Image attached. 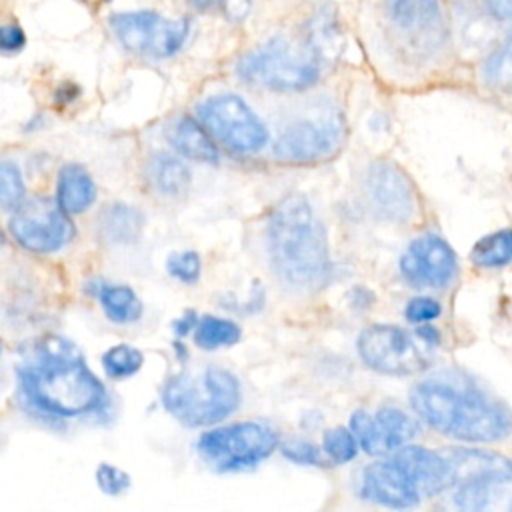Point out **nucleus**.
I'll return each mask as SVG.
<instances>
[{
	"mask_svg": "<svg viewBox=\"0 0 512 512\" xmlns=\"http://www.w3.org/2000/svg\"><path fill=\"white\" fill-rule=\"evenodd\" d=\"M414 414L442 436L492 444L512 434V410L460 374H436L410 390Z\"/></svg>",
	"mask_w": 512,
	"mask_h": 512,
	"instance_id": "obj_1",
	"label": "nucleus"
},
{
	"mask_svg": "<svg viewBox=\"0 0 512 512\" xmlns=\"http://www.w3.org/2000/svg\"><path fill=\"white\" fill-rule=\"evenodd\" d=\"M266 244L274 272L292 288L318 290L332 276L328 236L310 202L290 194L272 210Z\"/></svg>",
	"mask_w": 512,
	"mask_h": 512,
	"instance_id": "obj_2",
	"label": "nucleus"
},
{
	"mask_svg": "<svg viewBox=\"0 0 512 512\" xmlns=\"http://www.w3.org/2000/svg\"><path fill=\"white\" fill-rule=\"evenodd\" d=\"M20 388L40 412L58 418L94 414L106 404V390L72 352H46L20 370Z\"/></svg>",
	"mask_w": 512,
	"mask_h": 512,
	"instance_id": "obj_3",
	"label": "nucleus"
},
{
	"mask_svg": "<svg viewBox=\"0 0 512 512\" xmlns=\"http://www.w3.org/2000/svg\"><path fill=\"white\" fill-rule=\"evenodd\" d=\"M322 56L308 40L274 36L236 62V74L250 86L272 92H302L320 78Z\"/></svg>",
	"mask_w": 512,
	"mask_h": 512,
	"instance_id": "obj_4",
	"label": "nucleus"
},
{
	"mask_svg": "<svg viewBox=\"0 0 512 512\" xmlns=\"http://www.w3.org/2000/svg\"><path fill=\"white\" fill-rule=\"evenodd\" d=\"M238 378L224 368H206L202 374H178L162 392L166 410L186 426H208L224 420L240 406Z\"/></svg>",
	"mask_w": 512,
	"mask_h": 512,
	"instance_id": "obj_5",
	"label": "nucleus"
},
{
	"mask_svg": "<svg viewBox=\"0 0 512 512\" xmlns=\"http://www.w3.org/2000/svg\"><path fill=\"white\" fill-rule=\"evenodd\" d=\"M108 24L124 50L152 60L176 56L188 42L192 28L190 18H168L156 10L116 12Z\"/></svg>",
	"mask_w": 512,
	"mask_h": 512,
	"instance_id": "obj_6",
	"label": "nucleus"
},
{
	"mask_svg": "<svg viewBox=\"0 0 512 512\" xmlns=\"http://www.w3.org/2000/svg\"><path fill=\"white\" fill-rule=\"evenodd\" d=\"M356 348L370 370L388 376H410L424 370L436 350L418 332L412 334L394 324L366 326L358 336Z\"/></svg>",
	"mask_w": 512,
	"mask_h": 512,
	"instance_id": "obj_7",
	"label": "nucleus"
},
{
	"mask_svg": "<svg viewBox=\"0 0 512 512\" xmlns=\"http://www.w3.org/2000/svg\"><path fill=\"white\" fill-rule=\"evenodd\" d=\"M198 452L216 470H242L266 460L278 446L276 432L262 422H236L204 432Z\"/></svg>",
	"mask_w": 512,
	"mask_h": 512,
	"instance_id": "obj_8",
	"label": "nucleus"
},
{
	"mask_svg": "<svg viewBox=\"0 0 512 512\" xmlns=\"http://www.w3.org/2000/svg\"><path fill=\"white\" fill-rule=\"evenodd\" d=\"M198 118L214 140L236 154H256L268 142L260 116L232 92H222L198 104Z\"/></svg>",
	"mask_w": 512,
	"mask_h": 512,
	"instance_id": "obj_9",
	"label": "nucleus"
},
{
	"mask_svg": "<svg viewBox=\"0 0 512 512\" xmlns=\"http://www.w3.org/2000/svg\"><path fill=\"white\" fill-rule=\"evenodd\" d=\"M346 138L344 120L336 112H324L314 118H300L288 124L276 144L274 154L284 162L312 164L338 154Z\"/></svg>",
	"mask_w": 512,
	"mask_h": 512,
	"instance_id": "obj_10",
	"label": "nucleus"
},
{
	"mask_svg": "<svg viewBox=\"0 0 512 512\" xmlns=\"http://www.w3.org/2000/svg\"><path fill=\"white\" fill-rule=\"evenodd\" d=\"M388 32L412 52H434L446 38L440 0H382Z\"/></svg>",
	"mask_w": 512,
	"mask_h": 512,
	"instance_id": "obj_11",
	"label": "nucleus"
},
{
	"mask_svg": "<svg viewBox=\"0 0 512 512\" xmlns=\"http://www.w3.org/2000/svg\"><path fill=\"white\" fill-rule=\"evenodd\" d=\"M10 232L20 246L38 254L56 252L72 238L68 214L48 198H30L16 206Z\"/></svg>",
	"mask_w": 512,
	"mask_h": 512,
	"instance_id": "obj_12",
	"label": "nucleus"
},
{
	"mask_svg": "<svg viewBox=\"0 0 512 512\" xmlns=\"http://www.w3.org/2000/svg\"><path fill=\"white\" fill-rule=\"evenodd\" d=\"M350 430L366 454L382 456L410 444L418 436L420 424L402 408L386 404L374 414L368 410L352 412Z\"/></svg>",
	"mask_w": 512,
	"mask_h": 512,
	"instance_id": "obj_13",
	"label": "nucleus"
},
{
	"mask_svg": "<svg viewBox=\"0 0 512 512\" xmlns=\"http://www.w3.org/2000/svg\"><path fill=\"white\" fill-rule=\"evenodd\" d=\"M398 268L402 278L416 288H444L458 272V258L444 238L422 234L402 252Z\"/></svg>",
	"mask_w": 512,
	"mask_h": 512,
	"instance_id": "obj_14",
	"label": "nucleus"
},
{
	"mask_svg": "<svg viewBox=\"0 0 512 512\" xmlns=\"http://www.w3.org/2000/svg\"><path fill=\"white\" fill-rule=\"evenodd\" d=\"M372 210L390 222H406L416 210V190L408 176L388 160L370 164L364 180Z\"/></svg>",
	"mask_w": 512,
	"mask_h": 512,
	"instance_id": "obj_15",
	"label": "nucleus"
},
{
	"mask_svg": "<svg viewBox=\"0 0 512 512\" xmlns=\"http://www.w3.org/2000/svg\"><path fill=\"white\" fill-rule=\"evenodd\" d=\"M358 494L368 502L396 510L414 508L422 500L420 492L394 456L372 462L362 470Z\"/></svg>",
	"mask_w": 512,
	"mask_h": 512,
	"instance_id": "obj_16",
	"label": "nucleus"
},
{
	"mask_svg": "<svg viewBox=\"0 0 512 512\" xmlns=\"http://www.w3.org/2000/svg\"><path fill=\"white\" fill-rule=\"evenodd\" d=\"M392 456L404 468L422 498H432L452 488V468L444 452L440 454L424 446L406 444L394 450Z\"/></svg>",
	"mask_w": 512,
	"mask_h": 512,
	"instance_id": "obj_17",
	"label": "nucleus"
},
{
	"mask_svg": "<svg viewBox=\"0 0 512 512\" xmlns=\"http://www.w3.org/2000/svg\"><path fill=\"white\" fill-rule=\"evenodd\" d=\"M452 468V486L468 482L512 480V458L480 450V448H450L444 452Z\"/></svg>",
	"mask_w": 512,
	"mask_h": 512,
	"instance_id": "obj_18",
	"label": "nucleus"
},
{
	"mask_svg": "<svg viewBox=\"0 0 512 512\" xmlns=\"http://www.w3.org/2000/svg\"><path fill=\"white\" fill-rule=\"evenodd\" d=\"M166 138L172 144L176 152H180L184 158L214 164L218 160V150L214 146V138L210 132L202 126V122H196L190 116L176 118L168 130Z\"/></svg>",
	"mask_w": 512,
	"mask_h": 512,
	"instance_id": "obj_19",
	"label": "nucleus"
},
{
	"mask_svg": "<svg viewBox=\"0 0 512 512\" xmlns=\"http://www.w3.org/2000/svg\"><path fill=\"white\" fill-rule=\"evenodd\" d=\"M452 502L460 510H506L512 512V480L468 482L454 486Z\"/></svg>",
	"mask_w": 512,
	"mask_h": 512,
	"instance_id": "obj_20",
	"label": "nucleus"
},
{
	"mask_svg": "<svg viewBox=\"0 0 512 512\" xmlns=\"http://www.w3.org/2000/svg\"><path fill=\"white\" fill-rule=\"evenodd\" d=\"M96 198L92 176L78 164H66L56 182V202L66 214L84 212Z\"/></svg>",
	"mask_w": 512,
	"mask_h": 512,
	"instance_id": "obj_21",
	"label": "nucleus"
},
{
	"mask_svg": "<svg viewBox=\"0 0 512 512\" xmlns=\"http://www.w3.org/2000/svg\"><path fill=\"white\" fill-rule=\"evenodd\" d=\"M142 228V214L126 204L108 206L98 220L100 238L108 244H128L134 242Z\"/></svg>",
	"mask_w": 512,
	"mask_h": 512,
	"instance_id": "obj_22",
	"label": "nucleus"
},
{
	"mask_svg": "<svg viewBox=\"0 0 512 512\" xmlns=\"http://www.w3.org/2000/svg\"><path fill=\"white\" fill-rule=\"evenodd\" d=\"M148 176L152 186L164 196H180L182 192H186L190 182V172L184 162L164 152L150 158Z\"/></svg>",
	"mask_w": 512,
	"mask_h": 512,
	"instance_id": "obj_23",
	"label": "nucleus"
},
{
	"mask_svg": "<svg viewBox=\"0 0 512 512\" xmlns=\"http://www.w3.org/2000/svg\"><path fill=\"white\" fill-rule=\"evenodd\" d=\"M470 262L478 268H502L512 262V228L482 236L470 250Z\"/></svg>",
	"mask_w": 512,
	"mask_h": 512,
	"instance_id": "obj_24",
	"label": "nucleus"
},
{
	"mask_svg": "<svg viewBox=\"0 0 512 512\" xmlns=\"http://www.w3.org/2000/svg\"><path fill=\"white\" fill-rule=\"evenodd\" d=\"M100 302L106 316L116 324L136 322L142 314V304L130 286L104 284L100 290Z\"/></svg>",
	"mask_w": 512,
	"mask_h": 512,
	"instance_id": "obj_25",
	"label": "nucleus"
},
{
	"mask_svg": "<svg viewBox=\"0 0 512 512\" xmlns=\"http://www.w3.org/2000/svg\"><path fill=\"white\" fill-rule=\"evenodd\" d=\"M240 328L236 322L218 316H202L194 328V340L204 350H216L238 342Z\"/></svg>",
	"mask_w": 512,
	"mask_h": 512,
	"instance_id": "obj_26",
	"label": "nucleus"
},
{
	"mask_svg": "<svg viewBox=\"0 0 512 512\" xmlns=\"http://www.w3.org/2000/svg\"><path fill=\"white\" fill-rule=\"evenodd\" d=\"M142 362H144L142 352L134 346H128V344L112 346L102 356L104 372L110 378H128V376L136 374L142 368Z\"/></svg>",
	"mask_w": 512,
	"mask_h": 512,
	"instance_id": "obj_27",
	"label": "nucleus"
},
{
	"mask_svg": "<svg viewBox=\"0 0 512 512\" xmlns=\"http://www.w3.org/2000/svg\"><path fill=\"white\" fill-rule=\"evenodd\" d=\"M358 442L350 428L336 426L324 432L322 436V452L332 464H346L356 458Z\"/></svg>",
	"mask_w": 512,
	"mask_h": 512,
	"instance_id": "obj_28",
	"label": "nucleus"
},
{
	"mask_svg": "<svg viewBox=\"0 0 512 512\" xmlns=\"http://www.w3.org/2000/svg\"><path fill=\"white\" fill-rule=\"evenodd\" d=\"M484 78L496 88L512 90V38H508L484 64Z\"/></svg>",
	"mask_w": 512,
	"mask_h": 512,
	"instance_id": "obj_29",
	"label": "nucleus"
},
{
	"mask_svg": "<svg viewBox=\"0 0 512 512\" xmlns=\"http://www.w3.org/2000/svg\"><path fill=\"white\" fill-rule=\"evenodd\" d=\"M24 180L14 162H0V208L14 210L24 202Z\"/></svg>",
	"mask_w": 512,
	"mask_h": 512,
	"instance_id": "obj_30",
	"label": "nucleus"
},
{
	"mask_svg": "<svg viewBox=\"0 0 512 512\" xmlns=\"http://www.w3.org/2000/svg\"><path fill=\"white\" fill-rule=\"evenodd\" d=\"M280 452L284 454L286 460L300 464V466H324V454L320 448L304 438H288L280 444Z\"/></svg>",
	"mask_w": 512,
	"mask_h": 512,
	"instance_id": "obj_31",
	"label": "nucleus"
},
{
	"mask_svg": "<svg viewBox=\"0 0 512 512\" xmlns=\"http://www.w3.org/2000/svg\"><path fill=\"white\" fill-rule=\"evenodd\" d=\"M166 270L172 278L184 282V284H192L200 278V270H202V262L200 256L192 250L186 252H174L168 256L166 260Z\"/></svg>",
	"mask_w": 512,
	"mask_h": 512,
	"instance_id": "obj_32",
	"label": "nucleus"
},
{
	"mask_svg": "<svg viewBox=\"0 0 512 512\" xmlns=\"http://www.w3.org/2000/svg\"><path fill=\"white\" fill-rule=\"evenodd\" d=\"M96 484L98 488L108 496H120L130 486V476L120 470L118 466H112L108 462L100 464L96 470Z\"/></svg>",
	"mask_w": 512,
	"mask_h": 512,
	"instance_id": "obj_33",
	"label": "nucleus"
},
{
	"mask_svg": "<svg viewBox=\"0 0 512 512\" xmlns=\"http://www.w3.org/2000/svg\"><path fill=\"white\" fill-rule=\"evenodd\" d=\"M442 314V306L438 300L430 296H414L408 300L404 308V316L412 324H428Z\"/></svg>",
	"mask_w": 512,
	"mask_h": 512,
	"instance_id": "obj_34",
	"label": "nucleus"
},
{
	"mask_svg": "<svg viewBox=\"0 0 512 512\" xmlns=\"http://www.w3.org/2000/svg\"><path fill=\"white\" fill-rule=\"evenodd\" d=\"M26 46V32L16 20L0 22V54H18Z\"/></svg>",
	"mask_w": 512,
	"mask_h": 512,
	"instance_id": "obj_35",
	"label": "nucleus"
},
{
	"mask_svg": "<svg viewBox=\"0 0 512 512\" xmlns=\"http://www.w3.org/2000/svg\"><path fill=\"white\" fill-rule=\"evenodd\" d=\"M186 4L200 14H212L224 8V0H186Z\"/></svg>",
	"mask_w": 512,
	"mask_h": 512,
	"instance_id": "obj_36",
	"label": "nucleus"
},
{
	"mask_svg": "<svg viewBox=\"0 0 512 512\" xmlns=\"http://www.w3.org/2000/svg\"><path fill=\"white\" fill-rule=\"evenodd\" d=\"M192 328H196V316H194V312H186L180 320L174 322V332H176V336H186Z\"/></svg>",
	"mask_w": 512,
	"mask_h": 512,
	"instance_id": "obj_37",
	"label": "nucleus"
},
{
	"mask_svg": "<svg viewBox=\"0 0 512 512\" xmlns=\"http://www.w3.org/2000/svg\"><path fill=\"white\" fill-rule=\"evenodd\" d=\"M492 4L502 18L512 20V0H492Z\"/></svg>",
	"mask_w": 512,
	"mask_h": 512,
	"instance_id": "obj_38",
	"label": "nucleus"
},
{
	"mask_svg": "<svg viewBox=\"0 0 512 512\" xmlns=\"http://www.w3.org/2000/svg\"><path fill=\"white\" fill-rule=\"evenodd\" d=\"M4 242V234H2V230H0V244Z\"/></svg>",
	"mask_w": 512,
	"mask_h": 512,
	"instance_id": "obj_39",
	"label": "nucleus"
},
{
	"mask_svg": "<svg viewBox=\"0 0 512 512\" xmlns=\"http://www.w3.org/2000/svg\"><path fill=\"white\" fill-rule=\"evenodd\" d=\"M104 2H108V0H104Z\"/></svg>",
	"mask_w": 512,
	"mask_h": 512,
	"instance_id": "obj_40",
	"label": "nucleus"
}]
</instances>
